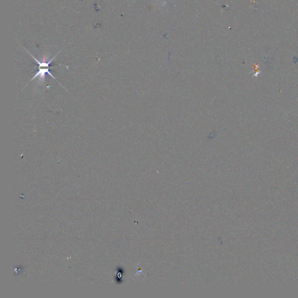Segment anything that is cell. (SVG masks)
I'll return each instance as SVG.
<instances>
[{
    "label": "cell",
    "mask_w": 298,
    "mask_h": 298,
    "mask_svg": "<svg viewBox=\"0 0 298 298\" xmlns=\"http://www.w3.org/2000/svg\"><path fill=\"white\" fill-rule=\"evenodd\" d=\"M46 73H48L51 76L52 78H53L54 79H55V78L54 77V76L52 75L51 73L48 71V68H40L39 72L36 73V75L35 76L32 78V79L31 80L34 79H35L37 76H40V79L41 80V82H42V80H44V78H45V75H46Z\"/></svg>",
    "instance_id": "obj_1"
}]
</instances>
